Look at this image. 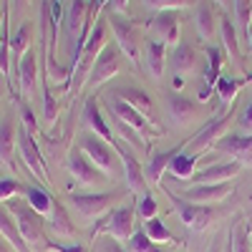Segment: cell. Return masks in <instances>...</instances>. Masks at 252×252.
Here are the masks:
<instances>
[{"label": "cell", "mask_w": 252, "mask_h": 252, "mask_svg": "<svg viewBox=\"0 0 252 252\" xmlns=\"http://www.w3.org/2000/svg\"><path fill=\"white\" fill-rule=\"evenodd\" d=\"M8 209L13 212L15 222H18V229L20 235H23V240L28 242V247H46L48 240H46V217L35 212V209L23 199H10L8 202Z\"/></svg>", "instance_id": "6da1fadb"}, {"label": "cell", "mask_w": 252, "mask_h": 252, "mask_svg": "<svg viewBox=\"0 0 252 252\" xmlns=\"http://www.w3.org/2000/svg\"><path fill=\"white\" fill-rule=\"evenodd\" d=\"M106 23L114 31L119 51L129 58L134 66H139V58L144 56L141 53V31H139V26L134 23L131 18H126V15H121L116 10H109L106 13Z\"/></svg>", "instance_id": "7a4b0ae2"}, {"label": "cell", "mask_w": 252, "mask_h": 252, "mask_svg": "<svg viewBox=\"0 0 252 252\" xmlns=\"http://www.w3.org/2000/svg\"><path fill=\"white\" fill-rule=\"evenodd\" d=\"M86 18H89V3H86V0H71L66 15H63V28H61L63 46H66V53H68V66H71V71L76 68L78 40H81L83 26H86Z\"/></svg>", "instance_id": "3957f363"}, {"label": "cell", "mask_w": 252, "mask_h": 252, "mask_svg": "<svg viewBox=\"0 0 252 252\" xmlns=\"http://www.w3.org/2000/svg\"><path fill=\"white\" fill-rule=\"evenodd\" d=\"M119 197H121L119 192H71L68 204L83 222H91L98 220L103 212H109L119 202Z\"/></svg>", "instance_id": "277c9868"}, {"label": "cell", "mask_w": 252, "mask_h": 252, "mask_svg": "<svg viewBox=\"0 0 252 252\" xmlns=\"http://www.w3.org/2000/svg\"><path fill=\"white\" fill-rule=\"evenodd\" d=\"M164 189V194L169 197V202L174 204V209H177V217L189 227V229H194V232H202V229L212 222V217H215V209L209 207V204H194V202H187L182 194H174L172 189H166V187H161Z\"/></svg>", "instance_id": "5b68a950"}, {"label": "cell", "mask_w": 252, "mask_h": 252, "mask_svg": "<svg viewBox=\"0 0 252 252\" xmlns=\"http://www.w3.org/2000/svg\"><path fill=\"white\" fill-rule=\"evenodd\" d=\"M136 229V207L134 204H121L116 209H111L109 217L101 222V227L94 229L96 232H106L109 237H114L116 242H126Z\"/></svg>", "instance_id": "8992f818"}, {"label": "cell", "mask_w": 252, "mask_h": 252, "mask_svg": "<svg viewBox=\"0 0 252 252\" xmlns=\"http://www.w3.org/2000/svg\"><path fill=\"white\" fill-rule=\"evenodd\" d=\"M78 149L86 154L103 174H114V172L119 169L116 149H114L109 141H103L101 136H96V134H91V131H89V134H83L81 141H78Z\"/></svg>", "instance_id": "52a82bcc"}, {"label": "cell", "mask_w": 252, "mask_h": 252, "mask_svg": "<svg viewBox=\"0 0 252 252\" xmlns=\"http://www.w3.org/2000/svg\"><path fill=\"white\" fill-rule=\"evenodd\" d=\"M66 164H68V172H71V177L78 187H101V184L109 182V174H103L98 166L78 149V146L68 154Z\"/></svg>", "instance_id": "ba28073f"}, {"label": "cell", "mask_w": 252, "mask_h": 252, "mask_svg": "<svg viewBox=\"0 0 252 252\" xmlns=\"http://www.w3.org/2000/svg\"><path fill=\"white\" fill-rule=\"evenodd\" d=\"M18 149H20V159H23V164L43 184H48L51 177H48V169H46L43 154H40V146L35 144V134H31L23 124H18Z\"/></svg>", "instance_id": "9c48e42d"}, {"label": "cell", "mask_w": 252, "mask_h": 252, "mask_svg": "<svg viewBox=\"0 0 252 252\" xmlns=\"http://www.w3.org/2000/svg\"><path fill=\"white\" fill-rule=\"evenodd\" d=\"M119 71H121V51H119V46L106 43V48H103V51L96 56V61H94L86 86L94 91V89L103 86L109 78H114Z\"/></svg>", "instance_id": "30bf717a"}, {"label": "cell", "mask_w": 252, "mask_h": 252, "mask_svg": "<svg viewBox=\"0 0 252 252\" xmlns=\"http://www.w3.org/2000/svg\"><path fill=\"white\" fill-rule=\"evenodd\" d=\"M146 28H149L154 40H161L164 46H177L179 43V10H159L146 18Z\"/></svg>", "instance_id": "8fae6325"}, {"label": "cell", "mask_w": 252, "mask_h": 252, "mask_svg": "<svg viewBox=\"0 0 252 252\" xmlns=\"http://www.w3.org/2000/svg\"><path fill=\"white\" fill-rule=\"evenodd\" d=\"M114 149H116V154H119V159L124 164V174H126V184H129V189H131V192H139V194H146L144 166L139 164L136 154L131 152V146L126 144V141H121V139H116L114 141Z\"/></svg>", "instance_id": "7c38bea8"}, {"label": "cell", "mask_w": 252, "mask_h": 252, "mask_svg": "<svg viewBox=\"0 0 252 252\" xmlns=\"http://www.w3.org/2000/svg\"><path fill=\"white\" fill-rule=\"evenodd\" d=\"M103 106H106L109 116L119 119V121L126 124V126H131V129H136L139 134L149 129V119H146L139 109H134L131 103H126V101H121L119 96H114L111 91L103 96Z\"/></svg>", "instance_id": "4fadbf2b"}, {"label": "cell", "mask_w": 252, "mask_h": 252, "mask_svg": "<svg viewBox=\"0 0 252 252\" xmlns=\"http://www.w3.org/2000/svg\"><path fill=\"white\" fill-rule=\"evenodd\" d=\"M232 114H235V109H227L224 114H220V116H212L209 119L202 129L197 131V136H192L184 146H187V152H194V154H199L204 146H209V144H215V141H220L222 139V131H224V126L229 124V119H232Z\"/></svg>", "instance_id": "5bb4252c"}, {"label": "cell", "mask_w": 252, "mask_h": 252, "mask_svg": "<svg viewBox=\"0 0 252 252\" xmlns=\"http://www.w3.org/2000/svg\"><path fill=\"white\" fill-rule=\"evenodd\" d=\"M235 184L232 182H220V184H194L182 192V197L187 202H194V204H212V202H222L232 194Z\"/></svg>", "instance_id": "9a60e30c"}, {"label": "cell", "mask_w": 252, "mask_h": 252, "mask_svg": "<svg viewBox=\"0 0 252 252\" xmlns=\"http://www.w3.org/2000/svg\"><path fill=\"white\" fill-rule=\"evenodd\" d=\"M40 83V73H38V53L35 48H31L23 58H20L18 66V91L23 94L26 98L35 96V89Z\"/></svg>", "instance_id": "2e32d148"}, {"label": "cell", "mask_w": 252, "mask_h": 252, "mask_svg": "<svg viewBox=\"0 0 252 252\" xmlns=\"http://www.w3.org/2000/svg\"><path fill=\"white\" fill-rule=\"evenodd\" d=\"M215 149L232 157L240 164H252V134L240 136V134H224L220 141H215Z\"/></svg>", "instance_id": "e0dca14e"}, {"label": "cell", "mask_w": 252, "mask_h": 252, "mask_svg": "<svg viewBox=\"0 0 252 252\" xmlns=\"http://www.w3.org/2000/svg\"><path fill=\"white\" fill-rule=\"evenodd\" d=\"M245 164H240V161H220V164H209V166H204V169H199V172H194V184H220V182H232V177H237L240 174V169H242Z\"/></svg>", "instance_id": "ac0fdd59"}, {"label": "cell", "mask_w": 252, "mask_h": 252, "mask_svg": "<svg viewBox=\"0 0 252 252\" xmlns=\"http://www.w3.org/2000/svg\"><path fill=\"white\" fill-rule=\"evenodd\" d=\"M166 46L161 40H154V38H146L144 40V66L149 71V78L152 81H161L164 76V68H166Z\"/></svg>", "instance_id": "d6986e66"}, {"label": "cell", "mask_w": 252, "mask_h": 252, "mask_svg": "<svg viewBox=\"0 0 252 252\" xmlns=\"http://www.w3.org/2000/svg\"><path fill=\"white\" fill-rule=\"evenodd\" d=\"M166 63H169V68L174 71V76H182V73H189V71L197 68L199 56H197V51H194L192 43L179 40V43L172 48V56L166 58Z\"/></svg>", "instance_id": "ffe728a7"}, {"label": "cell", "mask_w": 252, "mask_h": 252, "mask_svg": "<svg viewBox=\"0 0 252 252\" xmlns=\"http://www.w3.org/2000/svg\"><path fill=\"white\" fill-rule=\"evenodd\" d=\"M83 124L89 126L91 134L101 136L103 141H109V144L116 141V136H114V131H111V126L106 124V119H103V114H101V109H98V103H96L94 96L86 101V106H83Z\"/></svg>", "instance_id": "44dd1931"}, {"label": "cell", "mask_w": 252, "mask_h": 252, "mask_svg": "<svg viewBox=\"0 0 252 252\" xmlns=\"http://www.w3.org/2000/svg\"><path fill=\"white\" fill-rule=\"evenodd\" d=\"M166 114L177 126H187L197 116V101H192L189 96L182 94H169L166 96Z\"/></svg>", "instance_id": "7402d4cb"}, {"label": "cell", "mask_w": 252, "mask_h": 252, "mask_svg": "<svg viewBox=\"0 0 252 252\" xmlns=\"http://www.w3.org/2000/svg\"><path fill=\"white\" fill-rule=\"evenodd\" d=\"M15 144H18V126L13 116L0 121V161L15 169Z\"/></svg>", "instance_id": "603a6c76"}, {"label": "cell", "mask_w": 252, "mask_h": 252, "mask_svg": "<svg viewBox=\"0 0 252 252\" xmlns=\"http://www.w3.org/2000/svg\"><path fill=\"white\" fill-rule=\"evenodd\" d=\"M204 58H207V68H204V89L199 91V101H209V94L215 91L217 78H220V68H222V53L215 46L204 48Z\"/></svg>", "instance_id": "cb8c5ba5"}, {"label": "cell", "mask_w": 252, "mask_h": 252, "mask_svg": "<svg viewBox=\"0 0 252 252\" xmlns=\"http://www.w3.org/2000/svg\"><path fill=\"white\" fill-rule=\"evenodd\" d=\"M0 237L8 240V242L15 247V252H33V250L28 247V242L23 240V235H20L13 212H10L8 207H3V204H0Z\"/></svg>", "instance_id": "d4e9b609"}, {"label": "cell", "mask_w": 252, "mask_h": 252, "mask_svg": "<svg viewBox=\"0 0 252 252\" xmlns=\"http://www.w3.org/2000/svg\"><path fill=\"white\" fill-rule=\"evenodd\" d=\"M46 227L51 229V232L56 237H73L76 232V224L71 222L66 207H63L58 199H53V207H51V215L46 217Z\"/></svg>", "instance_id": "484cf974"}, {"label": "cell", "mask_w": 252, "mask_h": 252, "mask_svg": "<svg viewBox=\"0 0 252 252\" xmlns=\"http://www.w3.org/2000/svg\"><path fill=\"white\" fill-rule=\"evenodd\" d=\"M182 149H184V146H177V149H172V152H159V154H154L149 161H146L144 164V179H146V184H159L161 177H164V172L169 169V161Z\"/></svg>", "instance_id": "4316f807"}, {"label": "cell", "mask_w": 252, "mask_h": 252, "mask_svg": "<svg viewBox=\"0 0 252 252\" xmlns=\"http://www.w3.org/2000/svg\"><path fill=\"white\" fill-rule=\"evenodd\" d=\"M220 31H222V43L229 53V58H232V63L237 68H245L242 63V53H240V38H237V28L232 23V18L229 15H222L220 18Z\"/></svg>", "instance_id": "83f0119b"}, {"label": "cell", "mask_w": 252, "mask_h": 252, "mask_svg": "<svg viewBox=\"0 0 252 252\" xmlns=\"http://www.w3.org/2000/svg\"><path fill=\"white\" fill-rule=\"evenodd\" d=\"M31 31H33V26L26 20V23H20V28L10 35V68H15V71L20 66V58L33 48L31 46Z\"/></svg>", "instance_id": "f1b7e54d"}, {"label": "cell", "mask_w": 252, "mask_h": 252, "mask_svg": "<svg viewBox=\"0 0 252 252\" xmlns=\"http://www.w3.org/2000/svg\"><path fill=\"white\" fill-rule=\"evenodd\" d=\"M194 28L199 33L202 40H212L215 31H217V15L209 3H197L194 8Z\"/></svg>", "instance_id": "f546056e"}, {"label": "cell", "mask_w": 252, "mask_h": 252, "mask_svg": "<svg viewBox=\"0 0 252 252\" xmlns=\"http://www.w3.org/2000/svg\"><path fill=\"white\" fill-rule=\"evenodd\" d=\"M197 159H199V154L187 152V146H184V149H182L172 161H169V172H172V177H174V179H179V182H189V179L194 177Z\"/></svg>", "instance_id": "4dcf8cb0"}, {"label": "cell", "mask_w": 252, "mask_h": 252, "mask_svg": "<svg viewBox=\"0 0 252 252\" xmlns=\"http://www.w3.org/2000/svg\"><path fill=\"white\" fill-rule=\"evenodd\" d=\"M114 96H119L121 101H126V103H131L134 109H139L144 116L152 111V96L146 94V91H141V89H136V86H121V89H116V91H111Z\"/></svg>", "instance_id": "1f68e13d"}, {"label": "cell", "mask_w": 252, "mask_h": 252, "mask_svg": "<svg viewBox=\"0 0 252 252\" xmlns=\"http://www.w3.org/2000/svg\"><path fill=\"white\" fill-rule=\"evenodd\" d=\"M26 202L35 209V212H40L43 217H48L51 215V207H53V197L46 192V189H40V187H35V184H26Z\"/></svg>", "instance_id": "d6a6232c"}, {"label": "cell", "mask_w": 252, "mask_h": 252, "mask_svg": "<svg viewBox=\"0 0 252 252\" xmlns=\"http://www.w3.org/2000/svg\"><path fill=\"white\" fill-rule=\"evenodd\" d=\"M229 252H252V242H250V224L245 222H235L229 227V242H227Z\"/></svg>", "instance_id": "836d02e7"}, {"label": "cell", "mask_w": 252, "mask_h": 252, "mask_svg": "<svg viewBox=\"0 0 252 252\" xmlns=\"http://www.w3.org/2000/svg\"><path fill=\"white\" fill-rule=\"evenodd\" d=\"M247 81H250V76H245V78L220 76V78H217V86H215V91H217V96L222 98V103H232V98L237 96V91L245 86Z\"/></svg>", "instance_id": "e575fe53"}, {"label": "cell", "mask_w": 252, "mask_h": 252, "mask_svg": "<svg viewBox=\"0 0 252 252\" xmlns=\"http://www.w3.org/2000/svg\"><path fill=\"white\" fill-rule=\"evenodd\" d=\"M126 250H129V252H164L149 235H146L144 227H136L134 229V235L126 240Z\"/></svg>", "instance_id": "d590c367"}, {"label": "cell", "mask_w": 252, "mask_h": 252, "mask_svg": "<svg viewBox=\"0 0 252 252\" xmlns=\"http://www.w3.org/2000/svg\"><path fill=\"white\" fill-rule=\"evenodd\" d=\"M235 18H237V33L247 40V31L252 26V0H232Z\"/></svg>", "instance_id": "8d00e7d4"}, {"label": "cell", "mask_w": 252, "mask_h": 252, "mask_svg": "<svg viewBox=\"0 0 252 252\" xmlns=\"http://www.w3.org/2000/svg\"><path fill=\"white\" fill-rule=\"evenodd\" d=\"M144 229H146V235H149L157 245H164V242H172V232H169V227L164 224L161 217H152V220H146L144 222Z\"/></svg>", "instance_id": "74e56055"}, {"label": "cell", "mask_w": 252, "mask_h": 252, "mask_svg": "<svg viewBox=\"0 0 252 252\" xmlns=\"http://www.w3.org/2000/svg\"><path fill=\"white\" fill-rule=\"evenodd\" d=\"M136 215H139L144 222L152 220V217H157V197H154L152 192L141 194V199H139V204H136Z\"/></svg>", "instance_id": "f35d334b"}, {"label": "cell", "mask_w": 252, "mask_h": 252, "mask_svg": "<svg viewBox=\"0 0 252 252\" xmlns=\"http://www.w3.org/2000/svg\"><path fill=\"white\" fill-rule=\"evenodd\" d=\"M146 8H152L154 13L159 10H182L189 5V0H141Z\"/></svg>", "instance_id": "ab89813d"}, {"label": "cell", "mask_w": 252, "mask_h": 252, "mask_svg": "<svg viewBox=\"0 0 252 252\" xmlns=\"http://www.w3.org/2000/svg\"><path fill=\"white\" fill-rule=\"evenodd\" d=\"M43 116L48 124H56V116H58V103H56L53 94L48 91V86H43Z\"/></svg>", "instance_id": "60d3db41"}, {"label": "cell", "mask_w": 252, "mask_h": 252, "mask_svg": "<svg viewBox=\"0 0 252 252\" xmlns=\"http://www.w3.org/2000/svg\"><path fill=\"white\" fill-rule=\"evenodd\" d=\"M18 192H26V184H20L18 179H0V202Z\"/></svg>", "instance_id": "b9f144b4"}, {"label": "cell", "mask_w": 252, "mask_h": 252, "mask_svg": "<svg viewBox=\"0 0 252 252\" xmlns=\"http://www.w3.org/2000/svg\"><path fill=\"white\" fill-rule=\"evenodd\" d=\"M46 250H53V252H89L83 245H78V242H53V240H48V245H46Z\"/></svg>", "instance_id": "7bdbcfd3"}, {"label": "cell", "mask_w": 252, "mask_h": 252, "mask_svg": "<svg viewBox=\"0 0 252 252\" xmlns=\"http://www.w3.org/2000/svg\"><path fill=\"white\" fill-rule=\"evenodd\" d=\"M20 124L26 126V129L31 134H38V124H35V116L31 111V106H26V103H20Z\"/></svg>", "instance_id": "ee69618b"}, {"label": "cell", "mask_w": 252, "mask_h": 252, "mask_svg": "<svg viewBox=\"0 0 252 252\" xmlns=\"http://www.w3.org/2000/svg\"><path fill=\"white\" fill-rule=\"evenodd\" d=\"M101 252H129V250L121 247V242H116L114 237H103L101 240Z\"/></svg>", "instance_id": "f6af8a7d"}, {"label": "cell", "mask_w": 252, "mask_h": 252, "mask_svg": "<svg viewBox=\"0 0 252 252\" xmlns=\"http://www.w3.org/2000/svg\"><path fill=\"white\" fill-rule=\"evenodd\" d=\"M240 126H242V129H247V131H252V103L242 111V116H240Z\"/></svg>", "instance_id": "bcb514c9"}, {"label": "cell", "mask_w": 252, "mask_h": 252, "mask_svg": "<svg viewBox=\"0 0 252 252\" xmlns=\"http://www.w3.org/2000/svg\"><path fill=\"white\" fill-rule=\"evenodd\" d=\"M126 5H129V0H111V10L126 15Z\"/></svg>", "instance_id": "7dc6e473"}, {"label": "cell", "mask_w": 252, "mask_h": 252, "mask_svg": "<svg viewBox=\"0 0 252 252\" xmlns=\"http://www.w3.org/2000/svg\"><path fill=\"white\" fill-rule=\"evenodd\" d=\"M207 252H224V247H222V237H215L212 240V245H209V250Z\"/></svg>", "instance_id": "c3c4849f"}, {"label": "cell", "mask_w": 252, "mask_h": 252, "mask_svg": "<svg viewBox=\"0 0 252 252\" xmlns=\"http://www.w3.org/2000/svg\"><path fill=\"white\" fill-rule=\"evenodd\" d=\"M0 252H15V247H13L8 240H3V237H0Z\"/></svg>", "instance_id": "681fc988"}, {"label": "cell", "mask_w": 252, "mask_h": 252, "mask_svg": "<svg viewBox=\"0 0 252 252\" xmlns=\"http://www.w3.org/2000/svg\"><path fill=\"white\" fill-rule=\"evenodd\" d=\"M109 3H111V0H94L91 5H94V8H96V10L101 13V8H103V5H109Z\"/></svg>", "instance_id": "f907efd6"}, {"label": "cell", "mask_w": 252, "mask_h": 252, "mask_svg": "<svg viewBox=\"0 0 252 252\" xmlns=\"http://www.w3.org/2000/svg\"><path fill=\"white\" fill-rule=\"evenodd\" d=\"M184 86V78L182 76H174V89H182Z\"/></svg>", "instance_id": "816d5d0a"}, {"label": "cell", "mask_w": 252, "mask_h": 252, "mask_svg": "<svg viewBox=\"0 0 252 252\" xmlns=\"http://www.w3.org/2000/svg\"><path fill=\"white\" fill-rule=\"evenodd\" d=\"M215 3H220L222 8H229V3H232V0H215Z\"/></svg>", "instance_id": "f5cc1de1"}, {"label": "cell", "mask_w": 252, "mask_h": 252, "mask_svg": "<svg viewBox=\"0 0 252 252\" xmlns=\"http://www.w3.org/2000/svg\"><path fill=\"white\" fill-rule=\"evenodd\" d=\"M247 43H250V51H252V26H250V31H247Z\"/></svg>", "instance_id": "db71d44e"}, {"label": "cell", "mask_w": 252, "mask_h": 252, "mask_svg": "<svg viewBox=\"0 0 252 252\" xmlns=\"http://www.w3.org/2000/svg\"><path fill=\"white\" fill-rule=\"evenodd\" d=\"M0 33H3V13H0Z\"/></svg>", "instance_id": "11a10c76"}, {"label": "cell", "mask_w": 252, "mask_h": 252, "mask_svg": "<svg viewBox=\"0 0 252 252\" xmlns=\"http://www.w3.org/2000/svg\"><path fill=\"white\" fill-rule=\"evenodd\" d=\"M250 242H252V224H250Z\"/></svg>", "instance_id": "9f6ffc18"}, {"label": "cell", "mask_w": 252, "mask_h": 252, "mask_svg": "<svg viewBox=\"0 0 252 252\" xmlns=\"http://www.w3.org/2000/svg\"><path fill=\"white\" fill-rule=\"evenodd\" d=\"M224 252H229V250H224Z\"/></svg>", "instance_id": "6f0895ef"}]
</instances>
